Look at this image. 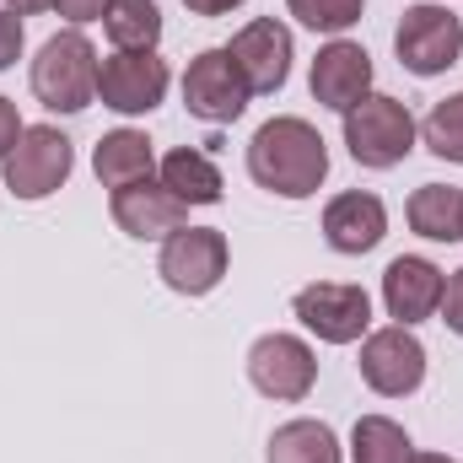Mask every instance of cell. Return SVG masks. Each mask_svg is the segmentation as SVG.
<instances>
[{"label": "cell", "instance_id": "1", "mask_svg": "<svg viewBox=\"0 0 463 463\" xmlns=\"http://www.w3.org/2000/svg\"><path fill=\"white\" fill-rule=\"evenodd\" d=\"M248 178L280 200H307L329 178V146L324 135L297 114H280L253 129L248 140Z\"/></svg>", "mask_w": 463, "mask_h": 463}, {"label": "cell", "instance_id": "9", "mask_svg": "<svg viewBox=\"0 0 463 463\" xmlns=\"http://www.w3.org/2000/svg\"><path fill=\"white\" fill-rule=\"evenodd\" d=\"M248 377L275 404H302L318 383V355L297 335H259L248 350Z\"/></svg>", "mask_w": 463, "mask_h": 463}, {"label": "cell", "instance_id": "7", "mask_svg": "<svg viewBox=\"0 0 463 463\" xmlns=\"http://www.w3.org/2000/svg\"><path fill=\"white\" fill-rule=\"evenodd\" d=\"M167 60L156 49H114L103 65H98V98L103 109L135 118V114H151L162 98H167Z\"/></svg>", "mask_w": 463, "mask_h": 463}, {"label": "cell", "instance_id": "10", "mask_svg": "<svg viewBox=\"0 0 463 463\" xmlns=\"http://www.w3.org/2000/svg\"><path fill=\"white\" fill-rule=\"evenodd\" d=\"M248 98H253V87L237 71L232 49H205L200 60H189V71H184V109L200 124H232V118H242Z\"/></svg>", "mask_w": 463, "mask_h": 463}, {"label": "cell", "instance_id": "11", "mask_svg": "<svg viewBox=\"0 0 463 463\" xmlns=\"http://www.w3.org/2000/svg\"><path fill=\"white\" fill-rule=\"evenodd\" d=\"M361 383L383 399H404L426 383V345L404 329V324H388V329H372L361 340Z\"/></svg>", "mask_w": 463, "mask_h": 463}, {"label": "cell", "instance_id": "19", "mask_svg": "<svg viewBox=\"0 0 463 463\" xmlns=\"http://www.w3.org/2000/svg\"><path fill=\"white\" fill-rule=\"evenodd\" d=\"M410 232H420L426 242H458L463 237V189L453 184H420L410 194Z\"/></svg>", "mask_w": 463, "mask_h": 463}, {"label": "cell", "instance_id": "30", "mask_svg": "<svg viewBox=\"0 0 463 463\" xmlns=\"http://www.w3.org/2000/svg\"><path fill=\"white\" fill-rule=\"evenodd\" d=\"M16 16H33V11H43V5H54V0H5Z\"/></svg>", "mask_w": 463, "mask_h": 463}, {"label": "cell", "instance_id": "21", "mask_svg": "<svg viewBox=\"0 0 463 463\" xmlns=\"http://www.w3.org/2000/svg\"><path fill=\"white\" fill-rule=\"evenodd\" d=\"M415 458V442L399 420L388 415H361L355 431H350V463H410Z\"/></svg>", "mask_w": 463, "mask_h": 463}, {"label": "cell", "instance_id": "27", "mask_svg": "<svg viewBox=\"0 0 463 463\" xmlns=\"http://www.w3.org/2000/svg\"><path fill=\"white\" fill-rule=\"evenodd\" d=\"M442 324L463 335V269H453V280H448V291H442Z\"/></svg>", "mask_w": 463, "mask_h": 463}, {"label": "cell", "instance_id": "4", "mask_svg": "<svg viewBox=\"0 0 463 463\" xmlns=\"http://www.w3.org/2000/svg\"><path fill=\"white\" fill-rule=\"evenodd\" d=\"M393 54L410 76H442L463 54V22L448 5H410L393 27Z\"/></svg>", "mask_w": 463, "mask_h": 463}, {"label": "cell", "instance_id": "22", "mask_svg": "<svg viewBox=\"0 0 463 463\" xmlns=\"http://www.w3.org/2000/svg\"><path fill=\"white\" fill-rule=\"evenodd\" d=\"M103 33L114 38V49H156L162 11H156V0H109Z\"/></svg>", "mask_w": 463, "mask_h": 463}, {"label": "cell", "instance_id": "26", "mask_svg": "<svg viewBox=\"0 0 463 463\" xmlns=\"http://www.w3.org/2000/svg\"><path fill=\"white\" fill-rule=\"evenodd\" d=\"M54 11H60L71 27H87V22H103L109 0H54Z\"/></svg>", "mask_w": 463, "mask_h": 463}, {"label": "cell", "instance_id": "25", "mask_svg": "<svg viewBox=\"0 0 463 463\" xmlns=\"http://www.w3.org/2000/svg\"><path fill=\"white\" fill-rule=\"evenodd\" d=\"M22 54V16L16 11H0V71H11Z\"/></svg>", "mask_w": 463, "mask_h": 463}, {"label": "cell", "instance_id": "5", "mask_svg": "<svg viewBox=\"0 0 463 463\" xmlns=\"http://www.w3.org/2000/svg\"><path fill=\"white\" fill-rule=\"evenodd\" d=\"M227 232L216 227H178L173 237H162V259H156V275L167 280V291L178 297H211L227 275Z\"/></svg>", "mask_w": 463, "mask_h": 463}, {"label": "cell", "instance_id": "2", "mask_svg": "<svg viewBox=\"0 0 463 463\" xmlns=\"http://www.w3.org/2000/svg\"><path fill=\"white\" fill-rule=\"evenodd\" d=\"M98 49L81 27L54 33L33 60V98L54 114H81L98 98Z\"/></svg>", "mask_w": 463, "mask_h": 463}, {"label": "cell", "instance_id": "18", "mask_svg": "<svg viewBox=\"0 0 463 463\" xmlns=\"http://www.w3.org/2000/svg\"><path fill=\"white\" fill-rule=\"evenodd\" d=\"M156 178L184 200V205H216L222 200V167L205 156V151H189V146H178V151H167L162 156V167H156Z\"/></svg>", "mask_w": 463, "mask_h": 463}, {"label": "cell", "instance_id": "20", "mask_svg": "<svg viewBox=\"0 0 463 463\" xmlns=\"http://www.w3.org/2000/svg\"><path fill=\"white\" fill-rule=\"evenodd\" d=\"M269 463H340V437L324 420H286L269 437Z\"/></svg>", "mask_w": 463, "mask_h": 463}, {"label": "cell", "instance_id": "17", "mask_svg": "<svg viewBox=\"0 0 463 463\" xmlns=\"http://www.w3.org/2000/svg\"><path fill=\"white\" fill-rule=\"evenodd\" d=\"M151 167H156V156H151V140L140 129H109L92 151V173L103 189L140 184V178H151Z\"/></svg>", "mask_w": 463, "mask_h": 463}, {"label": "cell", "instance_id": "3", "mask_svg": "<svg viewBox=\"0 0 463 463\" xmlns=\"http://www.w3.org/2000/svg\"><path fill=\"white\" fill-rule=\"evenodd\" d=\"M415 135H420L415 114H410L399 98H388V92H366V98L345 114L350 156H355L361 167H372V173L399 167V162L415 151Z\"/></svg>", "mask_w": 463, "mask_h": 463}, {"label": "cell", "instance_id": "15", "mask_svg": "<svg viewBox=\"0 0 463 463\" xmlns=\"http://www.w3.org/2000/svg\"><path fill=\"white\" fill-rule=\"evenodd\" d=\"M307 87H313V98H318L324 109L350 114V109L372 92V54H366L361 43H350V38L324 43V49H318V60H313Z\"/></svg>", "mask_w": 463, "mask_h": 463}, {"label": "cell", "instance_id": "24", "mask_svg": "<svg viewBox=\"0 0 463 463\" xmlns=\"http://www.w3.org/2000/svg\"><path fill=\"white\" fill-rule=\"evenodd\" d=\"M286 11H291L302 27L329 33V38H340V33H350V27L361 22V0H286Z\"/></svg>", "mask_w": 463, "mask_h": 463}, {"label": "cell", "instance_id": "16", "mask_svg": "<svg viewBox=\"0 0 463 463\" xmlns=\"http://www.w3.org/2000/svg\"><path fill=\"white\" fill-rule=\"evenodd\" d=\"M324 237L335 253H372L388 237V205L377 194H361V189L335 194L324 205Z\"/></svg>", "mask_w": 463, "mask_h": 463}, {"label": "cell", "instance_id": "13", "mask_svg": "<svg viewBox=\"0 0 463 463\" xmlns=\"http://www.w3.org/2000/svg\"><path fill=\"white\" fill-rule=\"evenodd\" d=\"M227 49H232L237 71L248 76L253 92H280V87H286V76H291V27H286V22L253 16Z\"/></svg>", "mask_w": 463, "mask_h": 463}, {"label": "cell", "instance_id": "28", "mask_svg": "<svg viewBox=\"0 0 463 463\" xmlns=\"http://www.w3.org/2000/svg\"><path fill=\"white\" fill-rule=\"evenodd\" d=\"M22 129H27V124L16 118V103H11V98H0V162L11 156V146L22 140Z\"/></svg>", "mask_w": 463, "mask_h": 463}, {"label": "cell", "instance_id": "14", "mask_svg": "<svg viewBox=\"0 0 463 463\" xmlns=\"http://www.w3.org/2000/svg\"><path fill=\"white\" fill-rule=\"evenodd\" d=\"M109 211H114L118 232H129V237H140V242H151V237H173V232L189 222V205H184L162 178H140V184L114 189Z\"/></svg>", "mask_w": 463, "mask_h": 463}, {"label": "cell", "instance_id": "31", "mask_svg": "<svg viewBox=\"0 0 463 463\" xmlns=\"http://www.w3.org/2000/svg\"><path fill=\"white\" fill-rule=\"evenodd\" d=\"M410 463H453V458H448V453H415Z\"/></svg>", "mask_w": 463, "mask_h": 463}, {"label": "cell", "instance_id": "23", "mask_svg": "<svg viewBox=\"0 0 463 463\" xmlns=\"http://www.w3.org/2000/svg\"><path fill=\"white\" fill-rule=\"evenodd\" d=\"M420 140H426L442 162H463V92L442 98V103L426 114V124H420Z\"/></svg>", "mask_w": 463, "mask_h": 463}, {"label": "cell", "instance_id": "8", "mask_svg": "<svg viewBox=\"0 0 463 463\" xmlns=\"http://www.w3.org/2000/svg\"><path fill=\"white\" fill-rule=\"evenodd\" d=\"M297 318L307 335H318L324 345H355L366 329H372V297L361 286L345 280H313L297 291Z\"/></svg>", "mask_w": 463, "mask_h": 463}, {"label": "cell", "instance_id": "6", "mask_svg": "<svg viewBox=\"0 0 463 463\" xmlns=\"http://www.w3.org/2000/svg\"><path fill=\"white\" fill-rule=\"evenodd\" d=\"M71 167H76L71 140H65L54 124H27L22 140H16L11 156H5V189H11L16 200H49V194L71 178Z\"/></svg>", "mask_w": 463, "mask_h": 463}, {"label": "cell", "instance_id": "12", "mask_svg": "<svg viewBox=\"0 0 463 463\" xmlns=\"http://www.w3.org/2000/svg\"><path fill=\"white\" fill-rule=\"evenodd\" d=\"M442 291H448V275H442L431 259H420V253H399V259L383 269V307H388V318L404 324V329H415V324H426L431 313H442Z\"/></svg>", "mask_w": 463, "mask_h": 463}, {"label": "cell", "instance_id": "29", "mask_svg": "<svg viewBox=\"0 0 463 463\" xmlns=\"http://www.w3.org/2000/svg\"><path fill=\"white\" fill-rule=\"evenodd\" d=\"M184 5H189L194 16H227V11L242 5V0H184Z\"/></svg>", "mask_w": 463, "mask_h": 463}]
</instances>
